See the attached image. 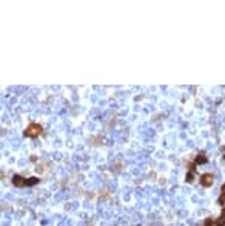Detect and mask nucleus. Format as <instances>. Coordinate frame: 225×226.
Segmentation results:
<instances>
[{
  "mask_svg": "<svg viewBox=\"0 0 225 226\" xmlns=\"http://www.w3.org/2000/svg\"><path fill=\"white\" fill-rule=\"evenodd\" d=\"M42 132H43L42 125H39V123H29L26 126V129L23 131V134H25V137H28V139H36Z\"/></svg>",
  "mask_w": 225,
  "mask_h": 226,
  "instance_id": "1",
  "label": "nucleus"
},
{
  "mask_svg": "<svg viewBox=\"0 0 225 226\" xmlns=\"http://www.w3.org/2000/svg\"><path fill=\"white\" fill-rule=\"evenodd\" d=\"M213 183H214V177H213V174H210V172L203 174V175L201 177V185H202V186H205V188L213 186Z\"/></svg>",
  "mask_w": 225,
  "mask_h": 226,
  "instance_id": "2",
  "label": "nucleus"
},
{
  "mask_svg": "<svg viewBox=\"0 0 225 226\" xmlns=\"http://www.w3.org/2000/svg\"><path fill=\"white\" fill-rule=\"evenodd\" d=\"M12 185H14L15 188H25V186H26V179L22 177V175H19V174H15V175L12 177Z\"/></svg>",
  "mask_w": 225,
  "mask_h": 226,
  "instance_id": "3",
  "label": "nucleus"
},
{
  "mask_svg": "<svg viewBox=\"0 0 225 226\" xmlns=\"http://www.w3.org/2000/svg\"><path fill=\"white\" fill-rule=\"evenodd\" d=\"M207 160H208V158H207L205 152H201V154H197V157H196L194 162H196L197 165H203V163H207Z\"/></svg>",
  "mask_w": 225,
  "mask_h": 226,
  "instance_id": "4",
  "label": "nucleus"
},
{
  "mask_svg": "<svg viewBox=\"0 0 225 226\" xmlns=\"http://www.w3.org/2000/svg\"><path fill=\"white\" fill-rule=\"evenodd\" d=\"M225 225V209L222 211V214H221V217H219V220L216 222V226H224Z\"/></svg>",
  "mask_w": 225,
  "mask_h": 226,
  "instance_id": "5",
  "label": "nucleus"
},
{
  "mask_svg": "<svg viewBox=\"0 0 225 226\" xmlns=\"http://www.w3.org/2000/svg\"><path fill=\"white\" fill-rule=\"evenodd\" d=\"M217 203H219V205H224V203H225V185L222 186V191H221V197L217 199Z\"/></svg>",
  "mask_w": 225,
  "mask_h": 226,
  "instance_id": "6",
  "label": "nucleus"
},
{
  "mask_svg": "<svg viewBox=\"0 0 225 226\" xmlns=\"http://www.w3.org/2000/svg\"><path fill=\"white\" fill-rule=\"evenodd\" d=\"M39 183V179L37 177H31V179H26V186H34Z\"/></svg>",
  "mask_w": 225,
  "mask_h": 226,
  "instance_id": "7",
  "label": "nucleus"
},
{
  "mask_svg": "<svg viewBox=\"0 0 225 226\" xmlns=\"http://www.w3.org/2000/svg\"><path fill=\"white\" fill-rule=\"evenodd\" d=\"M185 180H187L188 183H193V180H194V172H191V171H188V174H187V177H185Z\"/></svg>",
  "mask_w": 225,
  "mask_h": 226,
  "instance_id": "8",
  "label": "nucleus"
}]
</instances>
